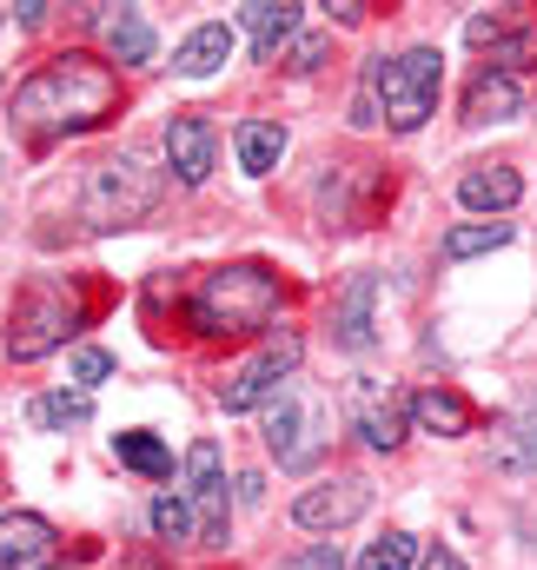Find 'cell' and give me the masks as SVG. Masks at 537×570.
<instances>
[{"instance_id":"7","label":"cell","mask_w":537,"mask_h":570,"mask_svg":"<svg viewBox=\"0 0 537 570\" xmlns=\"http://www.w3.org/2000/svg\"><path fill=\"white\" fill-rule=\"evenodd\" d=\"M299 358H305L299 332L272 338L253 365H240V372H233V385H219V412H260V405H272V399L299 379Z\"/></svg>"},{"instance_id":"2","label":"cell","mask_w":537,"mask_h":570,"mask_svg":"<svg viewBox=\"0 0 537 570\" xmlns=\"http://www.w3.org/2000/svg\"><path fill=\"white\" fill-rule=\"evenodd\" d=\"M279 273L260 259H240V266H219L193 285L186 298V325L199 338H246V332H266L279 318Z\"/></svg>"},{"instance_id":"11","label":"cell","mask_w":537,"mask_h":570,"mask_svg":"<svg viewBox=\"0 0 537 570\" xmlns=\"http://www.w3.org/2000/svg\"><path fill=\"white\" fill-rule=\"evenodd\" d=\"M372 305H379V273H352V279L339 285V298H332V345L339 352H365L379 338Z\"/></svg>"},{"instance_id":"8","label":"cell","mask_w":537,"mask_h":570,"mask_svg":"<svg viewBox=\"0 0 537 570\" xmlns=\"http://www.w3.org/2000/svg\"><path fill=\"white\" fill-rule=\"evenodd\" d=\"M352 405V431L372 444V451H399L404 444V419H411V399H404L392 379H352L345 392Z\"/></svg>"},{"instance_id":"29","label":"cell","mask_w":537,"mask_h":570,"mask_svg":"<svg viewBox=\"0 0 537 570\" xmlns=\"http://www.w3.org/2000/svg\"><path fill=\"white\" fill-rule=\"evenodd\" d=\"M325 53H332V40H319V33H312V40H299V47H292V60H285V67H292V73H312V67H325Z\"/></svg>"},{"instance_id":"3","label":"cell","mask_w":537,"mask_h":570,"mask_svg":"<svg viewBox=\"0 0 537 570\" xmlns=\"http://www.w3.org/2000/svg\"><path fill=\"white\" fill-rule=\"evenodd\" d=\"M438 80H445V60L431 47H411L399 60H372L365 67V94H379L392 134H418L438 114Z\"/></svg>"},{"instance_id":"22","label":"cell","mask_w":537,"mask_h":570,"mask_svg":"<svg viewBox=\"0 0 537 570\" xmlns=\"http://www.w3.org/2000/svg\"><path fill=\"white\" fill-rule=\"evenodd\" d=\"M498 246H511V226H505V219H485V226H451V233L438 239V253H445L451 266H465V259H478V253H498Z\"/></svg>"},{"instance_id":"16","label":"cell","mask_w":537,"mask_h":570,"mask_svg":"<svg viewBox=\"0 0 537 570\" xmlns=\"http://www.w3.org/2000/svg\"><path fill=\"white\" fill-rule=\"evenodd\" d=\"M518 199H525L518 166H471L458 179V206H471V213H511Z\"/></svg>"},{"instance_id":"14","label":"cell","mask_w":537,"mask_h":570,"mask_svg":"<svg viewBox=\"0 0 537 570\" xmlns=\"http://www.w3.org/2000/svg\"><path fill=\"white\" fill-rule=\"evenodd\" d=\"M491 464H498L505 478H525V471H537V399H525L505 425L491 431Z\"/></svg>"},{"instance_id":"26","label":"cell","mask_w":537,"mask_h":570,"mask_svg":"<svg viewBox=\"0 0 537 570\" xmlns=\"http://www.w3.org/2000/svg\"><path fill=\"white\" fill-rule=\"evenodd\" d=\"M365 570H418V544L404 531H385L365 544Z\"/></svg>"},{"instance_id":"21","label":"cell","mask_w":537,"mask_h":570,"mask_svg":"<svg viewBox=\"0 0 537 570\" xmlns=\"http://www.w3.org/2000/svg\"><path fill=\"white\" fill-rule=\"evenodd\" d=\"M233 146H240V166L246 173H272L279 153H285V127L279 120H240L233 127Z\"/></svg>"},{"instance_id":"30","label":"cell","mask_w":537,"mask_h":570,"mask_svg":"<svg viewBox=\"0 0 537 570\" xmlns=\"http://www.w3.org/2000/svg\"><path fill=\"white\" fill-rule=\"evenodd\" d=\"M418 570H465V564H458V551H445V544H438V551H431Z\"/></svg>"},{"instance_id":"12","label":"cell","mask_w":537,"mask_h":570,"mask_svg":"<svg viewBox=\"0 0 537 570\" xmlns=\"http://www.w3.org/2000/svg\"><path fill=\"white\" fill-rule=\"evenodd\" d=\"M166 159H173V173H179L186 186H199V179L213 173V159H219L213 120H206V114H173V120H166Z\"/></svg>"},{"instance_id":"1","label":"cell","mask_w":537,"mask_h":570,"mask_svg":"<svg viewBox=\"0 0 537 570\" xmlns=\"http://www.w3.org/2000/svg\"><path fill=\"white\" fill-rule=\"evenodd\" d=\"M114 100H120L114 67L94 60V53H80V47H67V53L40 60V67L13 87V120H20L27 134H40V140H60V134L100 127V120L114 114Z\"/></svg>"},{"instance_id":"4","label":"cell","mask_w":537,"mask_h":570,"mask_svg":"<svg viewBox=\"0 0 537 570\" xmlns=\"http://www.w3.org/2000/svg\"><path fill=\"white\" fill-rule=\"evenodd\" d=\"M87 325V298L67 279H33L13 298V325H7V352L13 358H47L53 345H67Z\"/></svg>"},{"instance_id":"19","label":"cell","mask_w":537,"mask_h":570,"mask_svg":"<svg viewBox=\"0 0 537 570\" xmlns=\"http://www.w3.org/2000/svg\"><path fill=\"white\" fill-rule=\"evenodd\" d=\"M100 40H107V53H114L120 67H146V60H153V27H146V13H134V7L100 13Z\"/></svg>"},{"instance_id":"24","label":"cell","mask_w":537,"mask_h":570,"mask_svg":"<svg viewBox=\"0 0 537 570\" xmlns=\"http://www.w3.org/2000/svg\"><path fill=\"white\" fill-rule=\"evenodd\" d=\"M27 419H33L40 431L87 425V419H94V399H87V392H47V399H33V405H27Z\"/></svg>"},{"instance_id":"27","label":"cell","mask_w":537,"mask_h":570,"mask_svg":"<svg viewBox=\"0 0 537 570\" xmlns=\"http://www.w3.org/2000/svg\"><path fill=\"white\" fill-rule=\"evenodd\" d=\"M74 379H80V392H94V385H107V379H114V352H100V345H87V352H74Z\"/></svg>"},{"instance_id":"13","label":"cell","mask_w":537,"mask_h":570,"mask_svg":"<svg viewBox=\"0 0 537 570\" xmlns=\"http://www.w3.org/2000/svg\"><path fill=\"white\" fill-rule=\"evenodd\" d=\"M518 114H525V87H518V73L478 67L471 87H465V120L485 127V120H518Z\"/></svg>"},{"instance_id":"23","label":"cell","mask_w":537,"mask_h":570,"mask_svg":"<svg viewBox=\"0 0 537 570\" xmlns=\"http://www.w3.org/2000/svg\"><path fill=\"white\" fill-rule=\"evenodd\" d=\"M114 458L139 471V478H166L173 471V451L159 444V431H114Z\"/></svg>"},{"instance_id":"15","label":"cell","mask_w":537,"mask_h":570,"mask_svg":"<svg viewBox=\"0 0 537 570\" xmlns=\"http://www.w3.org/2000/svg\"><path fill=\"white\" fill-rule=\"evenodd\" d=\"M53 551V524L40 511H7L0 518V570H27Z\"/></svg>"},{"instance_id":"6","label":"cell","mask_w":537,"mask_h":570,"mask_svg":"<svg viewBox=\"0 0 537 570\" xmlns=\"http://www.w3.org/2000/svg\"><path fill=\"white\" fill-rule=\"evenodd\" d=\"M325 444H332V405H325V392H312L305 379H292L266 405V451L285 471H305V464H319Z\"/></svg>"},{"instance_id":"5","label":"cell","mask_w":537,"mask_h":570,"mask_svg":"<svg viewBox=\"0 0 537 570\" xmlns=\"http://www.w3.org/2000/svg\"><path fill=\"white\" fill-rule=\"evenodd\" d=\"M159 206V173L134 159V153H114L87 173V193H80V213L94 233H114V226H134Z\"/></svg>"},{"instance_id":"17","label":"cell","mask_w":537,"mask_h":570,"mask_svg":"<svg viewBox=\"0 0 537 570\" xmlns=\"http://www.w3.org/2000/svg\"><path fill=\"white\" fill-rule=\"evenodd\" d=\"M226 60H233V27H226V20L193 27V33L179 40V53H173V67H179L186 80H206V73H219Z\"/></svg>"},{"instance_id":"28","label":"cell","mask_w":537,"mask_h":570,"mask_svg":"<svg viewBox=\"0 0 537 570\" xmlns=\"http://www.w3.org/2000/svg\"><path fill=\"white\" fill-rule=\"evenodd\" d=\"M279 570H345V558H339V544H312V551H299V558H285Z\"/></svg>"},{"instance_id":"18","label":"cell","mask_w":537,"mask_h":570,"mask_svg":"<svg viewBox=\"0 0 537 570\" xmlns=\"http://www.w3.org/2000/svg\"><path fill=\"white\" fill-rule=\"evenodd\" d=\"M411 419L424 431H438V438H465V431L478 425V412H471L451 385H424V392L411 399Z\"/></svg>"},{"instance_id":"25","label":"cell","mask_w":537,"mask_h":570,"mask_svg":"<svg viewBox=\"0 0 537 570\" xmlns=\"http://www.w3.org/2000/svg\"><path fill=\"white\" fill-rule=\"evenodd\" d=\"M146 518H153V531H159L166 544H179V538H199V531H193V511H186V498H173V491H159Z\"/></svg>"},{"instance_id":"20","label":"cell","mask_w":537,"mask_h":570,"mask_svg":"<svg viewBox=\"0 0 537 570\" xmlns=\"http://www.w3.org/2000/svg\"><path fill=\"white\" fill-rule=\"evenodd\" d=\"M246 33H253V53L260 60H279V47L299 33V7H272V0L246 7Z\"/></svg>"},{"instance_id":"9","label":"cell","mask_w":537,"mask_h":570,"mask_svg":"<svg viewBox=\"0 0 537 570\" xmlns=\"http://www.w3.org/2000/svg\"><path fill=\"white\" fill-rule=\"evenodd\" d=\"M186 491L199 504V544H226V458L213 438L186 451Z\"/></svg>"},{"instance_id":"10","label":"cell","mask_w":537,"mask_h":570,"mask_svg":"<svg viewBox=\"0 0 537 570\" xmlns=\"http://www.w3.org/2000/svg\"><path fill=\"white\" fill-rule=\"evenodd\" d=\"M372 511V484L365 478H325V484H312L299 504H292V524L299 531H345L352 518H365Z\"/></svg>"}]
</instances>
